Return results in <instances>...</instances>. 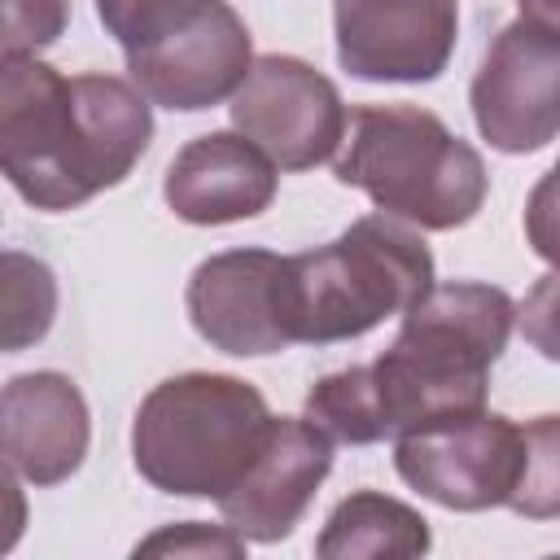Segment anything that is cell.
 I'll list each match as a JSON object with an SVG mask.
<instances>
[{"label":"cell","instance_id":"cell-1","mask_svg":"<svg viewBox=\"0 0 560 560\" xmlns=\"http://www.w3.org/2000/svg\"><path fill=\"white\" fill-rule=\"evenodd\" d=\"M153 140L149 96L114 74H61L35 57L0 66V166L35 210H74L122 184Z\"/></svg>","mask_w":560,"mask_h":560},{"label":"cell","instance_id":"cell-2","mask_svg":"<svg viewBox=\"0 0 560 560\" xmlns=\"http://www.w3.org/2000/svg\"><path fill=\"white\" fill-rule=\"evenodd\" d=\"M516 302L477 280L433 284L407 315L389 350L368 368V394L381 442L438 416L486 407L490 368L499 363Z\"/></svg>","mask_w":560,"mask_h":560},{"label":"cell","instance_id":"cell-3","mask_svg":"<svg viewBox=\"0 0 560 560\" xmlns=\"http://www.w3.org/2000/svg\"><path fill=\"white\" fill-rule=\"evenodd\" d=\"M346 188L372 197L389 219L451 232L477 219L490 175L481 153L420 105H359L332 158Z\"/></svg>","mask_w":560,"mask_h":560},{"label":"cell","instance_id":"cell-4","mask_svg":"<svg viewBox=\"0 0 560 560\" xmlns=\"http://www.w3.org/2000/svg\"><path fill=\"white\" fill-rule=\"evenodd\" d=\"M271 429L267 398L228 372H179L153 385L131 420L136 472L179 499H223Z\"/></svg>","mask_w":560,"mask_h":560},{"label":"cell","instance_id":"cell-5","mask_svg":"<svg viewBox=\"0 0 560 560\" xmlns=\"http://www.w3.org/2000/svg\"><path fill=\"white\" fill-rule=\"evenodd\" d=\"M433 289V254L402 219L363 214L337 241L289 258L293 341L328 346L407 315Z\"/></svg>","mask_w":560,"mask_h":560},{"label":"cell","instance_id":"cell-6","mask_svg":"<svg viewBox=\"0 0 560 560\" xmlns=\"http://www.w3.org/2000/svg\"><path fill=\"white\" fill-rule=\"evenodd\" d=\"M525 459L521 424L499 411H455L394 438L398 477L451 512L508 508Z\"/></svg>","mask_w":560,"mask_h":560},{"label":"cell","instance_id":"cell-7","mask_svg":"<svg viewBox=\"0 0 560 560\" xmlns=\"http://www.w3.org/2000/svg\"><path fill=\"white\" fill-rule=\"evenodd\" d=\"M228 114L232 127L254 140L280 171H311L337 158L350 127L337 83L302 57L284 52L254 57V70L236 88Z\"/></svg>","mask_w":560,"mask_h":560},{"label":"cell","instance_id":"cell-8","mask_svg":"<svg viewBox=\"0 0 560 560\" xmlns=\"http://www.w3.org/2000/svg\"><path fill=\"white\" fill-rule=\"evenodd\" d=\"M472 122L499 153H538L560 136V31L508 22L468 88Z\"/></svg>","mask_w":560,"mask_h":560},{"label":"cell","instance_id":"cell-9","mask_svg":"<svg viewBox=\"0 0 560 560\" xmlns=\"http://www.w3.org/2000/svg\"><path fill=\"white\" fill-rule=\"evenodd\" d=\"M188 319L223 354L258 359L293 346L289 258L271 249H223L197 262L184 293Z\"/></svg>","mask_w":560,"mask_h":560},{"label":"cell","instance_id":"cell-10","mask_svg":"<svg viewBox=\"0 0 560 560\" xmlns=\"http://www.w3.org/2000/svg\"><path fill=\"white\" fill-rule=\"evenodd\" d=\"M337 61L368 83H433L459 35V0H332Z\"/></svg>","mask_w":560,"mask_h":560},{"label":"cell","instance_id":"cell-11","mask_svg":"<svg viewBox=\"0 0 560 560\" xmlns=\"http://www.w3.org/2000/svg\"><path fill=\"white\" fill-rule=\"evenodd\" d=\"M254 70V44L241 13L228 0H206V9L171 31L166 39L127 52L131 83L162 109L197 114L232 101Z\"/></svg>","mask_w":560,"mask_h":560},{"label":"cell","instance_id":"cell-12","mask_svg":"<svg viewBox=\"0 0 560 560\" xmlns=\"http://www.w3.org/2000/svg\"><path fill=\"white\" fill-rule=\"evenodd\" d=\"M328 472L332 438L311 416H271L254 464L219 499V512L249 542H280L293 534Z\"/></svg>","mask_w":560,"mask_h":560},{"label":"cell","instance_id":"cell-13","mask_svg":"<svg viewBox=\"0 0 560 560\" xmlns=\"http://www.w3.org/2000/svg\"><path fill=\"white\" fill-rule=\"evenodd\" d=\"M4 464L31 486H57L79 472L92 416L66 372H22L0 394Z\"/></svg>","mask_w":560,"mask_h":560},{"label":"cell","instance_id":"cell-14","mask_svg":"<svg viewBox=\"0 0 560 560\" xmlns=\"http://www.w3.org/2000/svg\"><path fill=\"white\" fill-rule=\"evenodd\" d=\"M276 171L280 166L241 131H210L175 153L162 197L184 223H236L262 214L276 201Z\"/></svg>","mask_w":560,"mask_h":560},{"label":"cell","instance_id":"cell-15","mask_svg":"<svg viewBox=\"0 0 560 560\" xmlns=\"http://www.w3.org/2000/svg\"><path fill=\"white\" fill-rule=\"evenodd\" d=\"M433 547L429 521L407 508L402 499H389L381 490H354L346 494L319 538H315V556L324 560H368V556H424Z\"/></svg>","mask_w":560,"mask_h":560},{"label":"cell","instance_id":"cell-16","mask_svg":"<svg viewBox=\"0 0 560 560\" xmlns=\"http://www.w3.org/2000/svg\"><path fill=\"white\" fill-rule=\"evenodd\" d=\"M57 315V280L48 262L4 249V350L18 354L35 346Z\"/></svg>","mask_w":560,"mask_h":560},{"label":"cell","instance_id":"cell-17","mask_svg":"<svg viewBox=\"0 0 560 560\" xmlns=\"http://www.w3.org/2000/svg\"><path fill=\"white\" fill-rule=\"evenodd\" d=\"M525 459L508 508L525 521L560 516V416H534L521 424Z\"/></svg>","mask_w":560,"mask_h":560},{"label":"cell","instance_id":"cell-18","mask_svg":"<svg viewBox=\"0 0 560 560\" xmlns=\"http://www.w3.org/2000/svg\"><path fill=\"white\" fill-rule=\"evenodd\" d=\"M201 9H206V0H96V18L118 39L122 52L166 39L171 31L192 22Z\"/></svg>","mask_w":560,"mask_h":560},{"label":"cell","instance_id":"cell-19","mask_svg":"<svg viewBox=\"0 0 560 560\" xmlns=\"http://www.w3.org/2000/svg\"><path fill=\"white\" fill-rule=\"evenodd\" d=\"M70 22V0H4V57H35L57 44Z\"/></svg>","mask_w":560,"mask_h":560},{"label":"cell","instance_id":"cell-20","mask_svg":"<svg viewBox=\"0 0 560 560\" xmlns=\"http://www.w3.org/2000/svg\"><path fill=\"white\" fill-rule=\"evenodd\" d=\"M249 538L236 534L232 525H201V521H179L162 525L158 534L136 542V556H245Z\"/></svg>","mask_w":560,"mask_h":560},{"label":"cell","instance_id":"cell-21","mask_svg":"<svg viewBox=\"0 0 560 560\" xmlns=\"http://www.w3.org/2000/svg\"><path fill=\"white\" fill-rule=\"evenodd\" d=\"M516 324H521V337L542 359L560 363V267H551L547 276L534 280V289L516 306Z\"/></svg>","mask_w":560,"mask_h":560},{"label":"cell","instance_id":"cell-22","mask_svg":"<svg viewBox=\"0 0 560 560\" xmlns=\"http://www.w3.org/2000/svg\"><path fill=\"white\" fill-rule=\"evenodd\" d=\"M525 241L542 262L560 267V162L534 184L525 201Z\"/></svg>","mask_w":560,"mask_h":560},{"label":"cell","instance_id":"cell-23","mask_svg":"<svg viewBox=\"0 0 560 560\" xmlns=\"http://www.w3.org/2000/svg\"><path fill=\"white\" fill-rule=\"evenodd\" d=\"M516 4H521V18L560 31V0H516Z\"/></svg>","mask_w":560,"mask_h":560}]
</instances>
